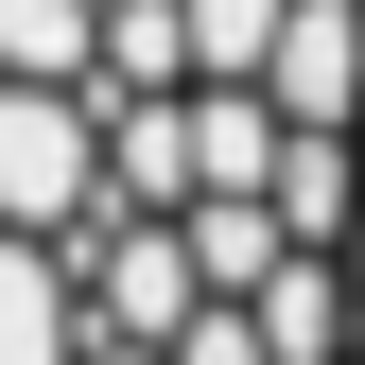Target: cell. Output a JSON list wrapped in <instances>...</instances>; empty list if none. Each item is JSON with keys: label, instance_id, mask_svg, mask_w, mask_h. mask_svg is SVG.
I'll use <instances>...</instances> for the list:
<instances>
[{"label": "cell", "instance_id": "6da1fadb", "mask_svg": "<svg viewBox=\"0 0 365 365\" xmlns=\"http://www.w3.org/2000/svg\"><path fill=\"white\" fill-rule=\"evenodd\" d=\"M87 209H105V105L87 87H0V226L87 244Z\"/></svg>", "mask_w": 365, "mask_h": 365}, {"label": "cell", "instance_id": "7a4b0ae2", "mask_svg": "<svg viewBox=\"0 0 365 365\" xmlns=\"http://www.w3.org/2000/svg\"><path fill=\"white\" fill-rule=\"evenodd\" d=\"M279 122L296 140H365V0H296V35H279Z\"/></svg>", "mask_w": 365, "mask_h": 365}, {"label": "cell", "instance_id": "3957f363", "mask_svg": "<svg viewBox=\"0 0 365 365\" xmlns=\"http://www.w3.org/2000/svg\"><path fill=\"white\" fill-rule=\"evenodd\" d=\"M0 365H87V261L0 226Z\"/></svg>", "mask_w": 365, "mask_h": 365}, {"label": "cell", "instance_id": "277c9868", "mask_svg": "<svg viewBox=\"0 0 365 365\" xmlns=\"http://www.w3.org/2000/svg\"><path fill=\"white\" fill-rule=\"evenodd\" d=\"M279 226H296V261H348V226H365V140H296V157H279Z\"/></svg>", "mask_w": 365, "mask_h": 365}, {"label": "cell", "instance_id": "5b68a950", "mask_svg": "<svg viewBox=\"0 0 365 365\" xmlns=\"http://www.w3.org/2000/svg\"><path fill=\"white\" fill-rule=\"evenodd\" d=\"M105 70V0H0V87H87Z\"/></svg>", "mask_w": 365, "mask_h": 365}, {"label": "cell", "instance_id": "8992f818", "mask_svg": "<svg viewBox=\"0 0 365 365\" xmlns=\"http://www.w3.org/2000/svg\"><path fill=\"white\" fill-rule=\"evenodd\" d=\"M279 261H296V226H279V192H209V209H192V279H209V296H261Z\"/></svg>", "mask_w": 365, "mask_h": 365}, {"label": "cell", "instance_id": "52a82bcc", "mask_svg": "<svg viewBox=\"0 0 365 365\" xmlns=\"http://www.w3.org/2000/svg\"><path fill=\"white\" fill-rule=\"evenodd\" d=\"M261 348L279 365H348V261H279L261 279Z\"/></svg>", "mask_w": 365, "mask_h": 365}, {"label": "cell", "instance_id": "ba28073f", "mask_svg": "<svg viewBox=\"0 0 365 365\" xmlns=\"http://www.w3.org/2000/svg\"><path fill=\"white\" fill-rule=\"evenodd\" d=\"M279 35H296V0H192V53H209V87H261V70H279Z\"/></svg>", "mask_w": 365, "mask_h": 365}]
</instances>
